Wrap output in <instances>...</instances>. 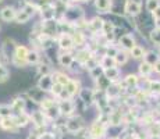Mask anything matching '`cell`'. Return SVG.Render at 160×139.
<instances>
[{
	"instance_id": "277c9868",
	"label": "cell",
	"mask_w": 160,
	"mask_h": 139,
	"mask_svg": "<svg viewBox=\"0 0 160 139\" xmlns=\"http://www.w3.org/2000/svg\"><path fill=\"white\" fill-rule=\"evenodd\" d=\"M0 129L6 132H13V131H17V124H15V118L14 116H6V117H2L0 118Z\"/></svg>"
},
{
	"instance_id": "4dcf8cb0",
	"label": "cell",
	"mask_w": 160,
	"mask_h": 139,
	"mask_svg": "<svg viewBox=\"0 0 160 139\" xmlns=\"http://www.w3.org/2000/svg\"><path fill=\"white\" fill-rule=\"evenodd\" d=\"M149 38L156 46H160V28H155V29L150 31Z\"/></svg>"
},
{
	"instance_id": "3957f363",
	"label": "cell",
	"mask_w": 160,
	"mask_h": 139,
	"mask_svg": "<svg viewBox=\"0 0 160 139\" xmlns=\"http://www.w3.org/2000/svg\"><path fill=\"white\" fill-rule=\"evenodd\" d=\"M58 110H60V114L64 117H71L75 111V103L71 100V99H66V100H60L57 103Z\"/></svg>"
},
{
	"instance_id": "f546056e",
	"label": "cell",
	"mask_w": 160,
	"mask_h": 139,
	"mask_svg": "<svg viewBox=\"0 0 160 139\" xmlns=\"http://www.w3.org/2000/svg\"><path fill=\"white\" fill-rule=\"evenodd\" d=\"M29 18H31V15L27 13V11H24V10L18 11L17 15H15V21H17L18 24H25V22H28Z\"/></svg>"
},
{
	"instance_id": "8992f818",
	"label": "cell",
	"mask_w": 160,
	"mask_h": 139,
	"mask_svg": "<svg viewBox=\"0 0 160 139\" xmlns=\"http://www.w3.org/2000/svg\"><path fill=\"white\" fill-rule=\"evenodd\" d=\"M141 8H142L141 2H138V0H127L124 10H125V13H127V14L135 17V15L141 14Z\"/></svg>"
},
{
	"instance_id": "30bf717a",
	"label": "cell",
	"mask_w": 160,
	"mask_h": 139,
	"mask_svg": "<svg viewBox=\"0 0 160 139\" xmlns=\"http://www.w3.org/2000/svg\"><path fill=\"white\" fill-rule=\"evenodd\" d=\"M11 107V111H14L15 114H20V113H24L27 110V102L24 100L22 97H15L10 104Z\"/></svg>"
},
{
	"instance_id": "74e56055",
	"label": "cell",
	"mask_w": 160,
	"mask_h": 139,
	"mask_svg": "<svg viewBox=\"0 0 160 139\" xmlns=\"http://www.w3.org/2000/svg\"><path fill=\"white\" fill-rule=\"evenodd\" d=\"M149 89H150V92L160 93V81H150L149 82Z\"/></svg>"
},
{
	"instance_id": "4316f807",
	"label": "cell",
	"mask_w": 160,
	"mask_h": 139,
	"mask_svg": "<svg viewBox=\"0 0 160 139\" xmlns=\"http://www.w3.org/2000/svg\"><path fill=\"white\" fill-rule=\"evenodd\" d=\"M124 85L127 86V88H137V85H138V77L134 75V74H130V75H127L124 78Z\"/></svg>"
},
{
	"instance_id": "ab89813d",
	"label": "cell",
	"mask_w": 160,
	"mask_h": 139,
	"mask_svg": "<svg viewBox=\"0 0 160 139\" xmlns=\"http://www.w3.org/2000/svg\"><path fill=\"white\" fill-rule=\"evenodd\" d=\"M39 74L41 75H49V72H50V68H49V66H46V64H42V66H39Z\"/></svg>"
},
{
	"instance_id": "7a4b0ae2",
	"label": "cell",
	"mask_w": 160,
	"mask_h": 139,
	"mask_svg": "<svg viewBox=\"0 0 160 139\" xmlns=\"http://www.w3.org/2000/svg\"><path fill=\"white\" fill-rule=\"evenodd\" d=\"M107 132V125L106 122L100 121V120H96L93 121L89 127V135L95 139H102Z\"/></svg>"
},
{
	"instance_id": "603a6c76",
	"label": "cell",
	"mask_w": 160,
	"mask_h": 139,
	"mask_svg": "<svg viewBox=\"0 0 160 139\" xmlns=\"http://www.w3.org/2000/svg\"><path fill=\"white\" fill-rule=\"evenodd\" d=\"M71 38L74 42V46H82L85 42V35L81 32V31H75V32L71 33Z\"/></svg>"
},
{
	"instance_id": "52a82bcc",
	"label": "cell",
	"mask_w": 160,
	"mask_h": 139,
	"mask_svg": "<svg viewBox=\"0 0 160 139\" xmlns=\"http://www.w3.org/2000/svg\"><path fill=\"white\" fill-rule=\"evenodd\" d=\"M78 96L85 104H87V106H91V104L95 102V92L92 91V89L81 88L79 92H78Z\"/></svg>"
},
{
	"instance_id": "c3c4849f",
	"label": "cell",
	"mask_w": 160,
	"mask_h": 139,
	"mask_svg": "<svg viewBox=\"0 0 160 139\" xmlns=\"http://www.w3.org/2000/svg\"><path fill=\"white\" fill-rule=\"evenodd\" d=\"M0 66H2V58H0Z\"/></svg>"
},
{
	"instance_id": "836d02e7",
	"label": "cell",
	"mask_w": 160,
	"mask_h": 139,
	"mask_svg": "<svg viewBox=\"0 0 160 139\" xmlns=\"http://www.w3.org/2000/svg\"><path fill=\"white\" fill-rule=\"evenodd\" d=\"M89 74H91V77L93 79H98V78H100V77H102L103 68L100 66H96V67H93L92 70H89Z\"/></svg>"
},
{
	"instance_id": "4fadbf2b",
	"label": "cell",
	"mask_w": 160,
	"mask_h": 139,
	"mask_svg": "<svg viewBox=\"0 0 160 139\" xmlns=\"http://www.w3.org/2000/svg\"><path fill=\"white\" fill-rule=\"evenodd\" d=\"M53 83H54L53 77H50V75H43V77L41 78V81L38 82V88L42 89L43 92H50L52 85H53Z\"/></svg>"
},
{
	"instance_id": "cb8c5ba5",
	"label": "cell",
	"mask_w": 160,
	"mask_h": 139,
	"mask_svg": "<svg viewBox=\"0 0 160 139\" xmlns=\"http://www.w3.org/2000/svg\"><path fill=\"white\" fill-rule=\"evenodd\" d=\"M153 71V66L149 63H146V61H142V63L139 64V74L143 77H149L150 74H152Z\"/></svg>"
},
{
	"instance_id": "d6986e66",
	"label": "cell",
	"mask_w": 160,
	"mask_h": 139,
	"mask_svg": "<svg viewBox=\"0 0 160 139\" xmlns=\"http://www.w3.org/2000/svg\"><path fill=\"white\" fill-rule=\"evenodd\" d=\"M89 58H92V52L89 50V49H82V50H79L78 53H77V61H78L79 64H87Z\"/></svg>"
},
{
	"instance_id": "9a60e30c",
	"label": "cell",
	"mask_w": 160,
	"mask_h": 139,
	"mask_svg": "<svg viewBox=\"0 0 160 139\" xmlns=\"http://www.w3.org/2000/svg\"><path fill=\"white\" fill-rule=\"evenodd\" d=\"M15 118V124H17V128H24L27 127L31 122V118H29V114H27L25 111L24 113H20V114H15L14 116Z\"/></svg>"
},
{
	"instance_id": "bcb514c9",
	"label": "cell",
	"mask_w": 160,
	"mask_h": 139,
	"mask_svg": "<svg viewBox=\"0 0 160 139\" xmlns=\"http://www.w3.org/2000/svg\"><path fill=\"white\" fill-rule=\"evenodd\" d=\"M60 2H63V3H66V2H70V0H60Z\"/></svg>"
},
{
	"instance_id": "d4e9b609",
	"label": "cell",
	"mask_w": 160,
	"mask_h": 139,
	"mask_svg": "<svg viewBox=\"0 0 160 139\" xmlns=\"http://www.w3.org/2000/svg\"><path fill=\"white\" fill-rule=\"evenodd\" d=\"M54 15H56V8H53V7H45L42 10V18L45 21L54 20Z\"/></svg>"
},
{
	"instance_id": "681fc988",
	"label": "cell",
	"mask_w": 160,
	"mask_h": 139,
	"mask_svg": "<svg viewBox=\"0 0 160 139\" xmlns=\"http://www.w3.org/2000/svg\"><path fill=\"white\" fill-rule=\"evenodd\" d=\"M0 2H2V0H0Z\"/></svg>"
},
{
	"instance_id": "1f68e13d",
	"label": "cell",
	"mask_w": 160,
	"mask_h": 139,
	"mask_svg": "<svg viewBox=\"0 0 160 139\" xmlns=\"http://www.w3.org/2000/svg\"><path fill=\"white\" fill-rule=\"evenodd\" d=\"M64 91V86L61 85V83L58 82H54L53 85H52V89H50V93L54 95V97H58L60 96V93Z\"/></svg>"
},
{
	"instance_id": "d590c367",
	"label": "cell",
	"mask_w": 160,
	"mask_h": 139,
	"mask_svg": "<svg viewBox=\"0 0 160 139\" xmlns=\"http://www.w3.org/2000/svg\"><path fill=\"white\" fill-rule=\"evenodd\" d=\"M159 0H148L146 2V10L149 11V13H152V11H155V8L159 7Z\"/></svg>"
},
{
	"instance_id": "5bb4252c",
	"label": "cell",
	"mask_w": 160,
	"mask_h": 139,
	"mask_svg": "<svg viewBox=\"0 0 160 139\" xmlns=\"http://www.w3.org/2000/svg\"><path fill=\"white\" fill-rule=\"evenodd\" d=\"M120 45L122 46V47L125 49V50H131L132 47H134L137 43H135V38L130 33H125V35H122L121 38H120Z\"/></svg>"
},
{
	"instance_id": "83f0119b",
	"label": "cell",
	"mask_w": 160,
	"mask_h": 139,
	"mask_svg": "<svg viewBox=\"0 0 160 139\" xmlns=\"http://www.w3.org/2000/svg\"><path fill=\"white\" fill-rule=\"evenodd\" d=\"M41 60V56L36 50H29L28 56H27V64H36Z\"/></svg>"
},
{
	"instance_id": "9c48e42d",
	"label": "cell",
	"mask_w": 160,
	"mask_h": 139,
	"mask_svg": "<svg viewBox=\"0 0 160 139\" xmlns=\"http://www.w3.org/2000/svg\"><path fill=\"white\" fill-rule=\"evenodd\" d=\"M79 89H81V88H79V81H77V79H70V81L64 85V91L68 93L70 97L78 95Z\"/></svg>"
},
{
	"instance_id": "d6a6232c",
	"label": "cell",
	"mask_w": 160,
	"mask_h": 139,
	"mask_svg": "<svg viewBox=\"0 0 160 139\" xmlns=\"http://www.w3.org/2000/svg\"><path fill=\"white\" fill-rule=\"evenodd\" d=\"M39 104H41V110H48V109H50V107L56 106L57 103L54 99H43Z\"/></svg>"
},
{
	"instance_id": "e575fe53",
	"label": "cell",
	"mask_w": 160,
	"mask_h": 139,
	"mask_svg": "<svg viewBox=\"0 0 160 139\" xmlns=\"http://www.w3.org/2000/svg\"><path fill=\"white\" fill-rule=\"evenodd\" d=\"M8 77H10V72L4 66H0V83H4L8 81Z\"/></svg>"
},
{
	"instance_id": "44dd1931",
	"label": "cell",
	"mask_w": 160,
	"mask_h": 139,
	"mask_svg": "<svg viewBox=\"0 0 160 139\" xmlns=\"http://www.w3.org/2000/svg\"><path fill=\"white\" fill-rule=\"evenodd\" d=\"M145 49L142 47V46L139 45H135L134 47L130 50V54L132 58H135V60H141V58H143V56H145Z\"/></svg>"
},
{
	"instance_id": "ba28073f",
	"label": "cell",
	"mask_w": 160,
	"mask_h": 139,
	"mask_svg": "<svg viewBox=\"0 0 160 139\" xmlns=\"http://www.w3.org/2000/svg\"><path fill=\"white\" fill-rule=\"evenodd\" d=\"M58 46H60V49H63V50L68 52L71 50L74 47V42H72V38L70 33H61L60 36H58Z\"/></svg>"
},
{
	"instance_id": "f6af8a7d",
	"label": "cell",
	"mask_w": 160,
	"mask_h": 139,
	"mask_svg": "<svg viewBox=\"0 0 160 139\" xmlns=\"http://www.w3.org/2000/svg\"><path fill=\"white\" fill-rule=\"evenodd\" d=\"M74 2H88V0H74Z\"/></svg>"
},
{
	"instance_id": "8fae6325",
	"label": "cell",
	"mask_w": 160,
	"mask_h": 139,
	"mask_svg": "<svg viewBox=\"0 0 160 139\" xmlns=\"http://www.w3.org/2000/svg\"><path fill=\"white\" fill-rule=\"evenodd\" d=\"M15 15H17V11L10 6H6V7H3L0 10V18L3 21H6V22H10V21L15 20Z\"/></svg>"
},
{
	"instance_id": "e0dca14e",
	"label": "cell",
	"mask_w": 160,
	"mask_h": 139,
	"mask_svg": "<svg viewBox=\"0 0 160 139\" xmlns=\"http://www.w3.org/2000/svg\"><path fill=\"white\" fill-rule=\"evenodd\" d=\"M103 75L109 79L110 82H116L120 77V70L117 67H110V68L103 70Z\"/></svg>"
},
{
	"instance_id": "f35d334b",
	"label": "cell",
	"mask_w": 160,
	"mask_h": 139,
	"mask_svg": "<svg viewBox=\"0 0 160 139\" xmlns=\"http://www.w3.org/2000/svg\"><path fill=\"white\" fill-rule=\"evenodd\" d=\"M36 139H57L56 134H53V132H42L41 135H38Z\"/></svg>"
},
{
	"instance_id": "7c38bea8",
	"label": "cell",
	"mask_w": 160,
	"mask_h": 139,
	"mask_svg": "<svg viewBox=\"0 0 160 139\" xmlns=\"http://www.w3.org/2000/svg\"><path fill=\"white\" fill-rule=\"evenodd\" d=\"M103 22H104V21L102 20V18L95 17V18H92L91 21H88V22H87V28L91 31L92 33H96V32H99V31H102Z\"/></svg>"
},
{
	"instance_id": "ffe728a7",
	"label": "cell",
	"mask_w": 160,
	"mask_h": 139,
	"mask_svg": "<svg viewBox=\"0 0 160 139\" xmlns=\"http://www.w3.org/2000/svg\"><path fill=\"white\" fill-rule=\"evenodd\" d=\"M113 2L112 0H96L95 2V7L98 8V11L100 13H107V11L112 8Z\"/></svg>"
},
{
	"instance_id": "7dc6e473",
	"label": "cell",
	"mask_w": 160,
	"mask_h": 139,
	"mask_svg": "<svg viewBox=\"0 0 160 139\" xmlns=\"http://www.w3.org/2000/svg\"><path fill=\"white\" fill-rule=\"evenodd\" d=\"M60 139H68V138H67V137H61Z\"/></svg>"
},
{
	"instance_id": "7402d4cb",
	"label": "cell",
	"mask_w": 160,
	"mask_h": 139,
	"mask_svg": "<svg viewBox=\"0 0 160 139\" xmlns=\"http://www.w3.org/2000/svg\"><path fill=\"white\" fill-rule=\"evenodd\" d=\"M99 66L102 67L103 70L106 68H110V67H116V61H114V57H110V56H103L99 61Z\"/></svg>"
},
{
	"instance_id": "f1b7e54d",
	"label": "cell",
	"mask_w": 160,
	"mask_h": 139,
	"mask_svg": "<svg viewBox=\"0 0 160 139\" xmlns=\"http://www.w3.org/2000/svg\"><path fill=\"white\" fill-rule=\"evenodd\" d=\"M128 57H130V56H128L127 53H125V52H121V50H118L116 53V56H114V61H116V64H125L128 61Z\"/></svg>"
},
{
	"instance_id": "ac0fdd59",
	"label": "cell",
	"mask_w": 160,
	"mask_h": 139,
	"mask_svg": "<svg viewBox=\"0 0 160 139\" xmlns=\"http://www.w3.org/2000/svg\"><path fill=\"white\" fill-rule=\"evenodd\" d=\"M58 63H60L61 67L64 68H70L74 63V56L70 54V53H63L58 56Z\"/></svg>"
},
{
	"instance_id": "7bdbcfd3",
	"label": "cell",
	"mask_w": 160,
	"mask_h": 139,
	"mask_svg": "<svg viewBox=\"0 0 160 139\" xmlns=\"http://www.w3.org/2000/svg\"><path fill=\"white\" fill-rule=\"evenodd\" d=\"M84 139H95V138H92V137H91V135H88V137H85Z\"/></svg>"
},
{
	"instance_id": "6da1fadb",
	"label": "cell",
	"mask_w": 160,
	"mask_h": 139,
	"mask_svg": "<svg viewBox=\"0 0 160 139\" xmlns=\"http://www.w3.org/2000/svg\"><path fill=\"white\" fill-rule=\"evenodd\" d=\"M64 129L67 131V134L77 135L78 132H81L84 129V120L79 116H71L67 118V121L64 122Z\"/></svg>"
},
{
	"instance_id": "ee69618b",
	"label": "cell",
	"mask_w": 160,
	"mask_h": 139,
	"mask_svg": "<svg viewBox=\"0 0 160 139\" xmlns=\"http://www.w3.org/2000/svg\"><path fill=\"white\" fill-rule=\"evenodd\" d=\"M109 139H121V138H118V137H110Z\"/></svg>"
},
{
	"instance_id": "484cf974",
	"label": "cell",
	"mask_w": 160,
	"mask_h": 139,
	"mask_svg": "<svg viewBox=\"0 0 160 139\" xmlns=\"http://www.w3.org/2000/svg\"><path fill=\"white\" fill-rule=\"evenodd\" d=\"M53 79H54V82H58V83H61V85L64 86L71 78H70L67 74H64V72H54L53 74Z\"/></svg>"
},
{
	"instance_id": "2e32d148",
	"label": "cell",
	"mask_w": 160,
	"mask_h": 139,
	"mask_svg": "<svg viewBox=\"0 0 160 139\" xmlns=\"http://www.w3.org/2000/svg\"><path fill=\"white\" fill-rule=\"evenodd\" d=\"M114 29H116V27L112 21H104L103 22L102 31L104 32V36H106L109 41H113V39H114Z\"/></svg>"
},
{
	"instance_id": "b9f144b4",
	"label": "cell",
	"mask_w": 160,
	"mask_h": 139,
	"mask_svg": "<svg viewBox=\"0 0 160 139\" xmlns=\"http://www.w3.org/2000/svg\"><path fill=\"white\" fill-rule=\"evenodd\" d=\"M153 71H155V72H158V74H160V60H158L155 64H153Z\"/></svg>"
},
{
	"instance_id": "8d00e7d4",
	"label": "cell",
	"mask_w": 160,
	"mask_h": 139,
	"mask_svg": "<svg viewBox=\"0 0 160 139\" xmlns=\"http://www.w3.org/2000/svg\"><path fill=\"white\" fill-rule=\"evenodd\" d=\"M11 114H13V111H11L10 106L0 104V118H2V117H6V116H11Z\"/></svg>"
},
{
	"instance_id": "5b68a950",
	"label": "cell",
	"mask_w": 160,
	"mask_h": 139,
	"mask_svg": "<svg viewBox=\"0 0 160 139\" xmlns=\"http://www.w3.org/2000/svg\"><path fill=\"white\" fill-rule=\"evenodd\" d=\"M29 118H31V121L33 122V125H35V127H45L46 122L49 121V120L46 118L43 110H35V111H32V113L29 114Z\"/></svg>"
},
{
	"instance_id": "60d3db41",
	"label": "cell",
	"mask_w": 160,
	"mask_h": 139,
	"mask_svg": "<svg viewBox=\"0 0 160 139\" xmlns=\"http://www.w3.org/2000/svg\"><path fill=\"white\" fill-rule=\"evenodd\" d=\"M152 15H153V20L160 22V6L158 8H155V11H152Z\"/></svg>"
}]
</instances>
